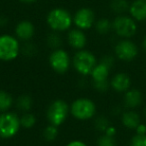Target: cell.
Instances as JSON below:
<instances>
[{
    "label": "cell",
    "mask_w": 146,
    "mask_h": 146,
    "mask_svg": "<svg viewBox=\"0 0 146 146\" xmlns=\"http://www.w3.org/2000/svg\"><path fill=\"white\" fill-rule=\"evenodd\" d=\"M46 41H47L48 46L50 47V48H52L53 50H54V49L60 48L61 44H62L61 36L58 34V32H55V31H53L52 33H50V34L47 36Z\"/></svg>",
    "instance_id": "cell-24"
},
{
    "label": "cell",
    "mask_w": 146,
    "mask_h": 146,
    "mask_svg": "<svg viewBox=\"0 0 146 146\" xmlns=\"http://www.w3.org/2000/svg\"><path fill=\"white\" fill-rule=\"evenodd\" d=\"M97 63L95 55L86 49L77 50L72 58L73 67L76 72L82 76L90 75Z\"/></svg>",
    "instance_id": "cell-2"
},
{
    "label": "cell",
    "mask_w": 146,
    "mask_h": 146,
    "mask_svg": "<svg viewBox=\"0 0 146 146\" xmlns=\"http://www.w3.org/2000/svg\"><path fill=\"white\" fill-rule=\"evenodd\" d=\"M97 146H116V141L112 136L103 134V135H101L98 138Z\"/></svg>",
    "instance_id": "cell-26"
},
{
    "label": "cell",
    "mask_w": 146,
    "mask_h": 146,
    "mask_svg": "<svg viewBox=\"0 0 146 146\" xmlns=\"http://www.w3.org/2000/svg\"><path fill=\"white\" fill-rule=\"evenodd\" d=\"M14 99L9 92L5 90H0V113L9 111L13 106Z\"/></svg>",
    "instance_id": "cell-18"
},
{
    "label": "cell",
    "mask_w": 146,
    "mask_h": 146,
    "mask_svg": "<svg viewBox=\"0 0 146 146\" xmlns=\"http://www.w3.org/2000/svg\"><path fill=\"white\" fill-rule=\"evenodd\" d=\"M7 22V20L4 18V17H0V26H3V25H5Z\"/></svg>",
    "instance_id": "cell-32"
},
{
    "label": "cell",
    "mask_w": 146,
    "mask_h": 146,
    "mask_svg": "<svg viewBox=\"0 0 146 146\" xmlns=\"http://www.w3.org/2000/svg\"><path fill=\"white\" fill-rule=\"evenodd\" d=\"M33 100L31 96L27 95V94H22L20 95L16 100V106L21 112L25 113V112H29L32 108Z\"/></svg>",
    "instance_id": "cell-19"
},
{
    "label": "cell",
    "mask_w": 146,
    "mask_h": 146,
    "mask_svg": "<svg viewBox=\"0 0 146 146\" xmlns=\"http://www.w3.org/2000/svg\"><path fill=\"white\" fill-rule=\"evenodd\" d=\"M104 134H106V135L108 136H112V137H114L116 134V129L114 126H111L110 125L109 127L107 128V129L105 130V132H104Z\"/></svg>",
    "instance_id": "cell-31"
},
{
    "label": "cell",
    "mask_w": 146,
    "mask_h": 146,
    "mask_svg": "<svg viewBox=\"0 0 146 146\" xmlns=\"http://www.w3.org/2000/svg\"><path fill=\"white\" fill-rule=\"evenodd\" d=\"M21 51L19 39L10 34L0 35V60L10 62L18 57Z\"/></svg>",
    "instance_id": "cell-3"
},
{
    "label": "cell",
    "mask_w": 146,
    "mask_h": 146,
    "mask_svg": "<svg viewBox=\"0 0 146 146\" xmlns=\"http://www.w3.org/2000/svg\"><path fill=\"white\" fill-rule=\"evenodd\" d=\"M20 123L21 127L25 128V129H30L36 123V117L31 112H25L20 117Z\"/></svg>",
    "instance_id": "cell-22"
},
{
    "label": "cell",
    "mask_w": 146,
    "mask_h": 146,
    "mask_svg": "<svg viewBox=\"0 0 146 146\" xmlns=\"http://www.w3.org/2000/svg\"><path fill=\"white\" fill-rule=\"evenodd\" d=\"M35 33V27L29 20H22L17 23L15 27V36L22 41H29Z\"/></svg>",
    "instance_id": "cell-14"
},
{
    "label": "cell",
    "mask_w": 146,
    "mask_h": 146,
    "mask_svg": "<svg viewBox=\"0 0 146 146\" xmlns=\"http://www.w3.org/2000/svg\"><path fill=\"white\" fill-rule=\"evenodd\" d=\"M21 50H22L23 54L26 55V56H32V55H34V53L36 52V47L34 46V44H32V43L27 41V42L23 45Z\"/></svg>",
    "instance_id": "cell-28"
},
{
    "label": "cell",
    "mask_w": 146,
    "mask_h": 146,
    "mask_svg": "<svg viewBox=\"0 0 146 146\" xmlns=\"http://www.w3.org/2000/svg\"><path fill=\"white\" fill-rule=\"evenodd\" d=\"M144 114H145V118H146V108H145V110H144ZM146 125V124H145Z\"/></svg>",
    "instance_id": "cell-35"
},
{
    "label": "cell",
    "mask_w": 146,
    "mask_h": 146,
    "mask_svg": "<svg viewBox=\"0 0 146 146\" xmlns=\"http://www.w3.org/2000/svg\"><path fill=\"white\" fill-rule=\"evenodd\" d=\"M21 128L20 117L16 113L6 111L0 113V138L10 139L14 137Z\"/></svg>",
    "instance_id": "cell-5"
},
{
    "label": "cell",
    "mask_w": 146,
    "mask_h": 146,
    "mask_svg": "<svg viewBox=\"0 0 146 146\" xmlns=\"http://www.w3.org/2000/svg\"><path fill=\"white\" fill-rule=\"evenodd\" d=\"M95 128L100 132H105V130L110 126L109 121L105 116H99L95 119Z\"/></svg>",
    "instance_id": "cell-25"
},
{
    "label": "cell",
    "mask_w": 146,
    "mask_h": 146,
    "mask_svg": "<svg viewBox=\"0 0 146 146\" xmlns=\"http://www.w3.org/2000/svg\"><path fill=\"white\" fill-rule=\"evenodd\" d=\"M111 68L102 62H98L92 70L90 77L96 90L99 92H105L110 87V81L108 80Z\"/></svg>",
    "instance_id": "cell-9"
},
{
    "label": "cell",
    "mask_w": 146,
    "mask_h": 146,
    "mask_svg": "<svg viewBox=\"0 0 146 146\" xmlns=\"http://www.w3.org/2000/svg\"><path fill=\"white\" fill-rule=\"evenodd\" d=\"M73 23L76 28L81 30H88L95 24V13L88 7L78 9L73 16Z\"/></svg>",
    "instance_id": "cell-11"
},
{
    "label": "cell",
    "mask_w": 146,
    "mask_h": 146,
    "mask_svg": "<svg viewBox=\"0 0 146 146\" xmlns=\"http://www.w3.org/2000/svg\"><path fill=\"white\" fill-rule=\"evenodd\" d=\"M129 13L136 21L146 20V0H134L130 4Z\"/></svg>",
    "instance_id": "cell-15"
},
{
    "label": "cell",
    "mask_w": 146,
    "mask_h": 146,
    "mask_svg": "<svg viewBox=\"0 0 146 146\" xmlns=\"http://www.w3.org/2000/svg\"><path fill=\"white\" fill-rule=\"evenodd\" d=\"M48 62L50 67L54 72L58 74H64L69 70L72 63V59L67 51L62 48L54 49L50 53L48 58Z\"/></svg>",
    "instance_id": "cell-8"
},
{
    "label": "cell",
    "mask_w": 146,
    "mask_h": 146,
    "mask_svg": "<svg viewBox=\"0 0 146 146\" xmlns=\"http://www.w3.org/2000/svg\"><path fill=\"white\" fill-rule=\"evenodd\" d=\"M19 1H21V2H23V3H27V4H29V3L36 2L37 0H19Z\"/></svg>",
    "instance_id": "cell-33"
},
{
    "label": "cell",
    "mask_w": 146,
    "mask_h": 146,
    "mask_svg": "<svg viewBox=\"0 0 146 146\" xmlns=\"http://www.w3.org/2000/svg\"><path fill=\"white\" fill-rule=\"evenodd\" d=\"M112 29L119 37L123 39H129L134 36L137 31L136 22L131 16L118 15L112 22Z\"/></svg>",
    "instance_id": "cell-7"
},
{
    "label": "cell",
    "mask_w": 146,
    "mask_h": 146,
    "mask_svg": "<svg viewBox=\"0 0 146 146\" xmlns=\"http://www.w3.org/2000/svg\"><path fill=\"white\" fill-rule=\"evenodd\" d=\"M129 146H146V134L136 133L130 140Z\"/></svg>",
    "instance_id": "cell-27"
},
{
    "label": "cell",
    "mask_w": 146,
    "mask_h": 146,
    "mask_svg": "<svg viewBox=\"0 0 146 146\" xmlns=\"http://www.w3.org/2000/svg\"><path fill=\"white\" fill-rule=\"evenodd\" d=\"M46 22L52 31L63 32L70 30L73 23V17L66 9L57 7L49 11L46 17Z\"/></svg>",
    "instance_id": "cell-1"
},
{
    "label": "cell",
    "mask_w": 146,
    "mask_h": 146,
    "mask_svg": "<svg viewBox=\"0 0 146 146\" xmlns=\"http://www.w3.org/2000/svg\"><path fill=\"white\" fill-rule=\"evenodd\" d=\"M121 122L128 129H135L140 125V116L134 110H127L121 115Z\"/></svg>",
    "instance_id": "cell-17"
},
{
    "label": "cell",
    "mask_w": 146,
    "mask_h": 146,
    "mask_svg": "<svg viewBox=\"0 0 146 146\" xmlns=\"http://www.w3.org/2000/svg\"><path fill=\"white\" fill-rule=\"evenodd\" d=\"M57 136H58V127L57 126L49 124L43 130V138L45 139V141L52 142L56 139Z\"/></svg>",
    "instance_id": "cell-23"
},
{
    "label": "cell",
    "mask_w": 146,
    "mask_h": 146,
    "mask_svg": "<svg viewBox=\"0 0 146 146\" xmlns=\"http://www.w3.org/2000/svg\"><path fill=\"white\" fill-rule=\"evenodd\" d=\"M67 41L72 48L76 49V50H81V49H84L86 43H87V37H86L84 31L81 29H70L67 34Z\"/></svg>",
    "instance_id": "cell-12"
},
{
    "label": "cell",
    "mask_w": 146,
    "mask_h": 146,
    "mask_svg": "<svg viewBox=\"0 0 146 146\" xmlns=\"http://www.w3.org/2000/svg\"><path fill=\"white\" fill-rule=\"evenodd\" d=\"M142 46H143L144 50H145V51H146V37H145V38H144L143 42H142Z\"/></svg>",
    "instance_id": "cell-34"
},
{
    "label": "cell",
    "mask_w": 146,
    "mask_h": 146,
    "mask_svg": "<svg viewBox=\"0 0 146 146\" xmlns=\"http://www.w3.org/2000/svg\"><path fill=\"white\" fill-rule=\"evenodd\" d=\"M70 114L77 120L85 121L94 117L96 114V105L91 99L80 97L75 99L70 105Z\"/></svg>",
    "instance_id": "cell-4"
},
{
    "label": "cell",
    "mask_w": 146,
    "mask_h": 146,
    "mask_svg": "<svg viewBox=\"0 0 146 146\" xmlns=\"http://www.w3.org/2000/svg\"><path fill=\"white\" fill-rule=\"evenodd\" d=\"M65 146H88L85 142L81 141V140H72V141L68 142Z\"/></svg>",
    "instance_id": "cell-30"
},
{
    "label": "cell",
    "mask_w": 146,
    "mask_h": 146,
    "mask_svg": "<svg viewBox=\"0 0 146 146\" xmlns=\"http://www.w3.org/2000/svg\"><path fill=\"white\" fill-rule=\"evenodd\" d=\"M115 55L118 59L125 62L132 61L138 55V48L133 41L122 39L115 45Z\"/></svg>",
    "instance_id": "cell-10"
},
{
    "label": "cell",
    "mask_w": 146,
    "mask_h": 146,
    "mask_svg": "<svg viewBox=\"0 0 146 146\" xmlns=\"http://www.w3.org/2000/svg\"><path fill=\"white\" fill-rule=\"evenodd\" d=\"M124 106L130 110L137 108L142 103V94L138 89H129L124 93Z\"/></svg>",
    "instance_id": "cell-16"
},
{
    "label": "cell",
    "mask_w": 146,
    "mask_h": 146,
    "mask_svg": "<svg viewBox=\"0 0 146 146\" xmlns=\"http://www.w3.org/2000/svg\"><path fill=\"white\" fill-rule=\"evenodd\" d=\"M70 113V106L62 99H55L52 101L46 110V118L49 124L57 127L63 124Z\"/></svg>",
    "instance_id": "cell-6"
},
{
    "label": "cell",
    "mask_w": 146,
    "mask_h": 146,
    "mask_svg": "<svg viewBox=\"0 0 146 146\" xmlns=\"http://www.w3.org/2000/svg\"><path fill=\"white\" fill-rule=\"evenodd\" d=\"M95 28L99 34H107L112 29V22H110L109 19L101 18L95 22Z\"/></svg>",
    "instance_id": "cell-21"
},
{
    "label": "cell",
    "mask_w": 146,
    "mask_h": 146,
    "mask_svg": "<svg viewBox=\"0 0 146 146\" xmlns=\"http://www.w3.org/2000/svg\"><path fill=\"white\" fill-rule=\"evenodd\" d=\"M130 4L128 3L127 0H112L110 3V8L116 14L122 15L126 12L129 11Z\"/></svg>",
    "instance_id": "cell-20"
},
{
    "label": "cell",
    "mask_w": 146,
    "mask_h": 146,
    "mask_svg": "<svg viewBox=\"0 0 146 146\" xmlns=\"http://www.w3.org/2000/svg\"><path fill=\"white\" fill-rule=\"evenodd\" d=\"M130 86H131V79L127 73H116L110 80V87L119 93H125L127 90L130 89Z\"/></svg>",
    "instance_id": "cell-13"
},
{
    "label": "cell",
    "mask_w": 146,
    "mask_h": 146,
    "mask_svg": "<svg viewBox=\"0 0 146 146\" xmlns=\"http://www.w3.org/2000/svg\"><path fill=\"white\" fill-rule=\"evenodd\" d=\"M100 62L104 63V64L107 65L108 67L112 68V66H113V64H114V57L111 56V55H105V56H103L101 58Z\"/></svg>",
    "instance_id": "cell-29"
}]
</instances>
